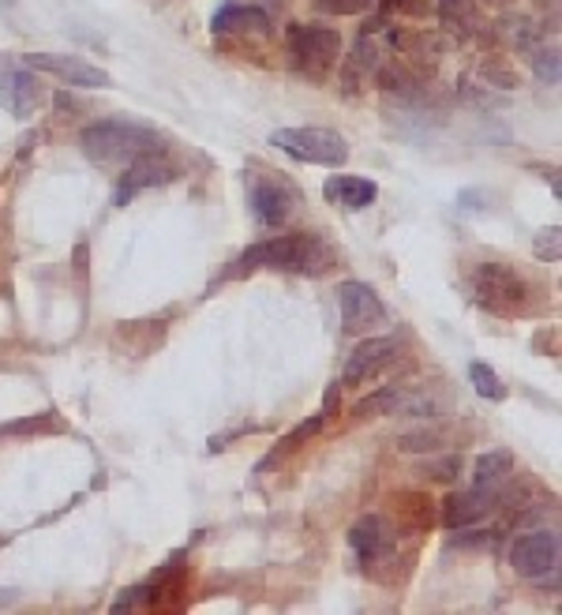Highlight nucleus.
I'll return each mask as SVG.
<instances>
[{"mask_svg": "<svg viewBox=\"0 0 562 615\" xmlns=\"http://www.w3.org/2000/svg\"><path fill=\"white\" fill-rule=\"evenodd\" d=\"M80 147L94 165H127L139 155L166 150V136L135 121H98L80 132Z\"/></svg>", "mask_w": 562, "mask_h": 615, "instance_id": "f257e3e1", "label": "nucleus"}, {"mask_svg": "<svg viewBox=\"0 0 562 615\" xmlns=\"http://www.w3.org/2000/svg\"><path fill=\"white\" fill-rule=\"evenodd\" d=\"M330 248L322 241H315L311 233H281L262 244H255L241 256V267L233 274H252L259 267L270 271H289V274H322L330 267Z\"/></svg>", "mask_w": 562, "mask_h": 615, "instance_id": "f03ea898", "label": "nucleus"}, {"mask_svg": "<svg viewBox=\"0 0 562 615\" xmlns=\"http://www.w3.org/2000/svg\"><path fill=\"white\" fill-rule=\"evenodd\" d=\"M468 285H473L476 305L488 308L491 316H517V311H525V305H529V285H525V278L517 274L514 267L499 263V259H488V263L476 267Z\"/></svg>", "mask_w": 562, "mask_h": 615, "instance_id": "7ed1b4c3", "label": "nucleus"}, {"mask_svg": "<svg viewBox=\"0 0 562 615\" xmlns=\"http://www.w3.org/2000/svg\"><path fill=\"white\" fill-rule=\"evenodd\" d=\"M270 143H274L281 155L308 165H330V170H338V165L349 162L345 136L330 128H278Z\"/></svg>", "mask_w": 562, "mask_h": 615, "instance_id": "20e7f679", "label": "nucleus"}, {"mask_svg": "<svg viewBox=\"0 0 562 615\" xmlns=\"http://www.w3.org/2000/svg\"><path fill=\"white\" fill-rule=\"evenodd\" d=\"M289 53L296 72H304L308 79H327L342 57V35L330 27H289Z\"/></svg>", "mask_w": 562, "mask_h": 615, "instance_id": "39448f33", "label": "nucleus"}, {"mask_svg": "<svg viewBox=\"0 0 562 615\" xmlns=\"http://www.w3.org/2000/svg\"><path fill=\"white\" fill-rule=\"evenodd\" d=\"M559 559H562V541L555 529H533V533L517 537L510 548V567L529 581L559 578Z\"/></svg>", "mask_w": 562, "mask_h": 615, "instance_id": "423d86ee", "label": "nucleus"}, {"mask_svg": "<svg viewBox=\"0 0 562 615\" xmlns=\"http://www.w3.org/2000/svg\"><path fill=\"white\" fill-rule=\"evenodd\" d=\"M38 102H41V87L27 64H15L8 53H0V109L27 121V116L38 113Z\"/></svg>", "mask_w": 562, "mask_h": 615, "instance_id": "0eeeda50", "label": "nucleus"}, {"mask_svg": "<svg viewBox=\"0 0 562 615\" xmlns=\"http://www.w3.org/2000/svg\"><path fill=\"white\" fill-rule=\"evenodd\" d=\"M30 72H46L53 79L68 83V87H113L109 72H101L98 64L83 61V57H72V53H27L23 57Z\"/></svg>", "mask_w": 562, "mask_h": 615, "instance_id": "6e6552de", "label": "nucleus"}, {"mask_svg": "<svg viewBox=\"0 0 562 615\" xmlns=\"http://www.w3.org/2000/svg\"><path fill=\"white\" fill-rule=\"evenodd\" d=\"M338 308H342V327L345 334H364L387 319L379 293L368 282H342L338 285Z\"/></svg>", "mask_w": 562, "mask_h": 615, "instance_id": "1a4fd4ad", "label": "nucleus"}, {"mask_svg": "<svg viewBox=\"0 0 562 615\" xmlns=\"http://www.w3.org/2000/svg\"><path fill=\"white\" fill-rule=\"evenodd\" d=\"M398 360V342L394 339H368L361 342L353 353H349L345 368H342V383L356 386L368 383V379H379L390 365Z\"/></svg>", "mask_w": 562, "mask_h": 615, "instance_id": "9d476101", "label": "nucleus"}, {"mask_svg": "<svg viewBox=\"0 0 562 615\" xmlns=\"http://www.w3.org/2000/svg\"><path fill=\"white\" fill-rule=\"evenodd\" d=\"M176 181V165L169 162L161 150H155V155H139L135 162H127V173L121 181V188H117V207H124L132 196H139V192L147 188H158V184H169Z\"/></svg>", "mask_w": 562, "mask_h": 615, "instance_id": "9b49d317", "label": "nucleus"}, {"mask_svg": "<svg viewBox=\"0 0 562 615\" xmlns=\"http://www.w3.org/2000/svg\"><path fill=\"white\" fill-rule=\"evenodd\" d=\"M499 492H488V488H468V492H454L442 503V526L447 529H468L480 518H488L496 511Z\"/></svg>", "mask_w": 562, "mask_h": 615, "instance_id": "f8f14e48", "label": "nucleus"}, {"mask_svg": "<svg viewBox=\"0 0 562 615\" xmlns=\"http://www.w3.org/2000/svg\"><path fill=\"white\" fill-rule=\"evenodd\" d=\"M431 398H420V394H408V391H398V386H390V391H379L371 394V398L356 402V413L361 417H431Z\"/></svg>", "mask_w": 562, "mask_h": 615, "instance_id": "ddd939ff", "label": "nucleus"}, {"mask_svg": "<svg viewBox=\"0 0 562 615\" xmlns=\"http://www.w3.org/2000/svg\"><path fill=\"white\" fill-rule=\"evenodd\" d=\"M349 544H353V552L364 559V567H371V563H379L382 555L390 552V544H394V529H390L387 518L368 514V518H361L353 529H349Z\"/></svg>", "mask_w": 562, "mask_h": 615, "instance_id": "4468645a", "label": "nucleus"}, {"mask_svg": "<svg viewBox=\"0 0 562 615\" xmlns=\"http://www.w3.org/2000/svg\"><path fill=\"white\" fill-rule=\"evenodd\" d=\"M252 214L259 225L278 230V225H285L289 214H293V196H289L278 181H255L252 184Z\"/></svg>", "mask_w": 562, "mask_h": 615, "instance_id": "2eb2a0df", "label": "nucleus"}, {"mask_svg": "<svg viewBox=\"0 0 562 615\" xmlns=\"http://www.w3.org/2000/svg\"><path fill=\"white\" fill-rule=\"evenodd\" d=\"M322 196L330 199V204L345 207V210H364L371 207L375 199H379V184L368 181V176H330L327 184H322Z\"/></svg>", "mask_w": 562, "mask_h": 615, "instance_id": "dca6fc26", "label": "nucleus"}, {"mask_svg": "<svg viewBox=\"0 0 562 615\" xmlns=\"http://www.w3.org/2000/svg\"><path fill=\"white\" fill-rule=\"evenodd\" d=\"M439 23L450 30L457 41L480 35L484 20H480V8L473 0H439Z\"/></svg>", "mask_w": 562, "mask_h": 615, "instance_id": "f3484780", "label": "nucleus"}, {"mask_svg": "<svg viewBox=\"0 0 562 615\" xmlns=\"http://www.w3.org/2000/svg\"><path fill=\"white\" fill-rule=\"evenodd\" d=\"M215 35H270V20L259 8H221L215 15Z\"/></svg>", "mask_w": 562, "mask_h": 615, "instance_id": "a211bd4d", "label": "nucleus"}, {"mask_svg": "<svg viewBox=\"0 0 562 615\" xmlns=\"http://www.w3.org/2000/svg\"><path fill=\"white\" fill-rule=\"evenodd\" d=\"M510 477H514V454L510 451H488L473 466V484L488 488V492H502L510 484Z\"/></svg>", "mask_w": 562, "mask_h": 615, "instance_id": "6ab92c4d", "label": "nucleus"}, {"mask_svg": "<svg viewBox=\"0 0 562 615\" xmlns=\"http://www.w3.org/2000/svg\"><path fill=\"white\" fill-rule=\"evenodd\" d=\"M64 428H68L64 420L49 409V413H34V417L12 420V425H0V440H4V435H57L64 432Z\"/></svg>", "mask_w": 562, "mask_h": 615, "instance_id": "aec40b11", "label": "nucleus"}, {"mask_svg": "<svg viewBox=\"0 0 562 615\" xmlns=\"http://www.w3.org/2000/svg\"><path fill=\"white\" fill-rule=\"evenodd\" d=\"M468 383H473V391L480 394V398H488V402H506V383H502L496 368H488L484 360L468 365Z\"/></svg>", "mask_w": 562, "mask_h": 615, "instance_id": "412c9836", "label": "nucleus"}, {"mask_svg": "<svg viewBox=\"0 0 562 615\" xmlns=\"http://www.w3.org/2000/svg\"><path fill=\"white\" fill-rule=\"evenodd\" d=\"M533 72L540 83H548V87H559V75H562V61H559V49L555 46H536L533 49Z\"/></svg>", "mask_w": 562, "mask_h": 615, "instance_id": "4be33fe9", "label": "nucleus"}, {"mask_svg": "<svg viewBox=\"0 0 562 615\" xmlns=\"http://www.w3.org/2000/svg\"><path fill=\"white\" fill-rule=\"evenodd\" d=\"M533 256L540 259V263H559V256H562V230L559 225H548V230L536 233Z\"/></svg>", "mask_w": 562, "mask_h": 615, "instance_id": "5701e85b", "label": "nucleus"}, {"mask_svg": "<svg viewBox=\"0 0 562 615\" xmlns=\"http://www.w3.org/2000/svg\"><path fill=\"white\" fill-rule=\"evenodd\" d=\"M398 451H405V454H436L442 451V432H436V428H424V432H408L398 440Z\"/></svg>", "mask_w": 562, "mask_h": 615, "instance_id": "b1692460", "label": "nucleus"}, {"mask_svg": "<svg viewBox=\"0 0 562 615\" xmlns=\"http://www.w3.org/2000/svg\"><path fill=\"white\" fill-rule=\"evenodd\" d=\"M315 4L327 15H361L368 12L371 4H379V0H315Z\"/></svg>", "mask_w": 562, "mask_h": 615, "instance_id": "393cba45", "label": "nucleus"}, {"mask_svg": "<svg viewBox=\"0 0 562 615\" xmlns=\"http://www.w3.org/2000/svg\"><path fill=\"white\" fill-rule=\"evenodd\" d=\"M484 79L496 83V87H502V90L517 87V75L510 69H502V64H484Z\"/></svg>", "mask_w": 562, "mask_h": 615, "instance_id": "a878e982", "label": "nucleus"}, {"mask_svg": "<svg viewBox=\"0 0 562 615\" xmlns=\"http://www.w3.org/2000/svg\"><path fill=\"white\" fill-rule=\"evenodd\" d=\"M428 473L436 477V480H454L457 473H462V458H457V454H450L447 462H431Z\"/></svg>", "mask_w": 562, "mask_h": 615, "instance_id": "bb28decb", "label": "nucleus"}, {"mask_svg": "<svg viewBox=\"0 0 562 615\" xmlns=\"http://www.w3.org/2000/svg\"><path fill=\"white\" fill-rule=\"evenodd\" d=\"M15 601H20V593H15V589H0V608H12Z\"/></svg>", "mask_w": 562, "mask_h": 615, "instance_id": "cd10ccee", "label": "nucleus"}, {"mask_svg": "<svg viewBox=\"0 0 562 615\" xmlns=\"http://www.w3.org/2000/svg\"><path fill=\"white\" fill-rule=\"evenodd\" d=\"M488 4H506V0H488Z\"/></svg>", "mask_w": 562, "mask_h": 615, "instance_id": "c85d7f7f", "label": "nucleus"}]
</instances>
